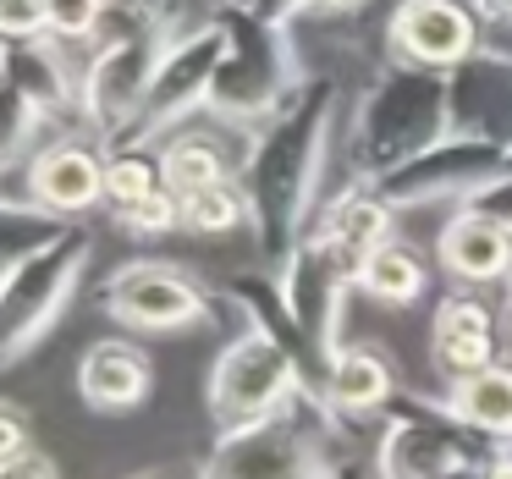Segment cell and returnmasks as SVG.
<instances>
[{
	"instance_id": "1",
	"label": "cell",
	"mask_w": 512,
	"mask_h": 479,
	"mask_svg": "<svg viewBox=\"0 0 512 479\" xmlns=\"http://www.w3.org/2000/svg\"><path fill=\"white\" fill-rule=\"evenodd\" d=\"M336 116H342L336 72H303L298 89L281 100V111L259 122L248 138V160L237 182L248 199V237L259 248V265L281 270L292 248L309 237L314 210L331 193Z\"/></svg>"
},
{
	"instance_id": "2",
	"label": "cell",
	"mask_w": 512,
	"mask_h": 479,
	"mask_svg": "<svg viewBox=\"0 0 512 479\" xmlns=\"http://www.w3.org/2000/svg\"><path fill=\"white\" fill-rule=\"evenodd\" d=\"M452 127V89L446 72H424V67H391L380 61L375 78L364 83V94L353 100L342 122V177L358 182H380L391 171H402L408 160L430 155L435 144H446Z\"/></svg>"
},
{
	"instance_id": "3",
	"label": "cell",
	"mask_w": 512,
	"mask_h": 479,
	"mask_svg": "<svg viewBox=\"0 0 512 479\" xmlns=\"http://www.w3.org/2000/svg\"><path fill=\"white\" fill-rule=\"evenodd\" d=\"M364 452V424L342 419L320 386H303L281 413L215 435L199 479H331L342 457Z\"/></svg>"
},
{
	"instance_id": "4",
	"label": "cell",
	"mask_w": 512,
	"mask_h": 479,
	"mask_svg": "<svg viewBox=\"0 0 512 479\" xmlns=\"http://www.w3.org/2000/svg\"><path fill=\"white\" fill-rule=\"evenodd\" d=\"M210 17L226 28V61H221V72H215L210 111L226 116V122H237L243 133H254L259 122H270V116L281 111V100L298 89V78L309 67H303V56H298L292 28L259 17L243 0H215Z\"/></svg>"
},
{
	"instance_id": "5",
	"label": "cell",
	"mask_w": 512,
	"mask_h": 479,
	"mask_svg": "<svg viewBox=\"0 0 512 479\" xmlns=\"http://www.w3.org/2000/svg\"><path fill=\"white\" fill-rule=\"evenodd\" d=\"M496 452H501V441L463 424L446 408V397L402 391L380 413L369 463H375L380 479H479V468Z\"/></svg>"
},
{
	"instance_id": "6",
	"label": "cell",
	"mask_w": 512,
	"mask_h": 479,
	"mask_svg": "<svg viewBox=\"0 0 512 479\" xmlns=\"http://www.w3.org/2000/svg\"><path fill=\"white\" fill-rule=\"evenodd\" d=\"M100 309L111 325L138 331V336L221 331L226 342L248 336V320L237 314V303L221 287H204L199 276H188L182 265H166V259H133V265L111 270Z\"/></svg>"
},
{
	"instance_id": "7",
	"label": "cell",
	"mask_w": 512,
	"mask_h": 479,
	"mask_svg": "<svg viewBox=\"0 0 512 479\" xmlns=\"http://www.w3.org/2000/svg\"><path fill=\"white\" fill-rule=\"evenodd\" d=\"M94 265V232L72 221L56 243L28 254L0 287V369L23 364L39 342L61 325L72 298L83 292V276Z\"/></svg>"
},
{
	"instance_id": "8",
	"label": "cell",
	"mask_w": 512,
	"mask_h": 479,
	"mask_svg": "<svg viewBox=\"0 0 512 479\" xmlns=\"http://www.w3.org/2000/svg\"><path fill=\"white\" fill-rule=\"evenodd\" d=\"M226 61V28L215 17H199L188 34L171 39V50L160 56L155 78H149V94L138 105V116L127 122V133L105 149H122V144H149L160 149L177 127H188L193 116L210 111V89H215V72Z\"/></svg>"
},
{
	"instance_id": "9",
	"label": "cell",
	"mask_w": 512,
	"mask_h": 479,
	"mask_svg": "<svg viewBox=\"0 0 512 479\" xmlns=\"http://www.w3.org/2000/svg\"><path fill=\"white\" fill-rule=\"evenodd\" d=\"M303 386H309V375H303V364L281 342H270V336H259V331L232 336V342L221 347V358H215V369H210V391H204L215 435L248 430V424L281 413Z\"/></svg>"
},
{
	"instance_id": "10",
	"label": "cell",
	"mask_w": 512,
	"mask_h": 479,
	"mask_svg": "<svg viewBox=\"0 0 512 479\" xmlns=\"http://www.w3.org/2000/svg\"><path fill=\"white\" fill-rule=\"evenodd\" d=\"M0 204H34L61 221H83L105 204V144L89 133H56L23 166L0 171Z\"/></svg>"
},
{
	"instance_id": "11",
	"label": "cell",
	"mask_w": 512,
	"mask_h": 479,
	"mask_svg": "<svg viewBox=\"0 0 512 479\" xmlns=\"http://www.w3.org/2000/svg\"><path fill=\"white\" fill-rule=\"evenodd\" d=\"M171 28L144 39H127V45H100L83 56V78H78V133L100 138V144H116L127 133V122L138 116L149 94V78H155L160 56L171 50Z\"/></svg>"
},
{
	"instance_id": "12",
	"label": "cell",
	"mask_w": 512,
	"mask_h": 479,
	"mask_svg": "<svg viewBox=\"0 0 512 479\" xmlns=\"http://www.w3.org/2000/svg\"><path fill=\"white\" fill-rule=\"evenodd\" d=\"M485 50V17L474 0H397L380 28V61L424 72H457Z\"/></svg>"
},
{
	"instance_id": "13",
	"label": "cell",
	"mask_w": 512,
	"mask_h": 479,
	"mask_svg": "<svg viewBox=\"0 0 512 479\" xmlns=\"http://www.w3.org/2000/svg\"><path fill=\"white\" fill-rule=\"evenodd\" d=\"M507 166L512 160L501 155L496 144L468 138V133H452L446 144H435L430 155H419V160H408L402 171L380 177L375 188L386 193L397 210H430V204H457V210H463V204L474 199L479 188H490Z\"/></svg>"
},
{
	"instance_id": "14",
	"label": "cell",
	"mask_w": 512,
	"mask_h": 479,
	"mask_svg": "<svg viewBox=\"0 0 512 479\" xmlns=\"http://www.w3.org/2000/svg\"><path fill=\"white\" fill-rule=\"evenodd\" d=\"M501 298L474 287H452L430 314V369L457 386V380L479 375V369L501 364Z\"/></svg>"
},
{
	"instance_id": "15",
	"label": "cell",
	"mask_w": 512,
	"mask_h": 479,
	"mask_svg": "<svg viewBox=\"0 0 512 479\" xmlns=\"http://www.w3.org/2000/svg\"><path fill=\"white\" fill-rule=\"evenodd\" d=\"M248 138L254 133H243L237 122L204 111L160 144V177H166V188L177 199H193V193L215 188V182H232L248 160Z\"/></svg>"
},
{
	"instance_id": "16",
	"label": "cell",
	"mask_w": 512,
	"mask_h": 479,
	"mask_svg": "<svg viewBox=\"0 0 512 479\" xmlns=\"http://www.w3.org/2000/svg\"><path fill=\"white\" fill-rule=\"evenodd\" d=\"M397 215L402 210L375 188V182L336 177L331 193L320 199V210H314L309 237H314V243H325L336 259H347V265L358 270L380 243H391V237H397Z\"/></svg>"
},
{
	"instance_id": "17",
	"label": "cell",
	"mask_w": 512,
	"mask_h": 479,
	"mask_svg": "<svg viewBox=\"0 0 512 479\" xmlns=\"http://www.w3.org/2000/svg\"><path fill=\"white\" fill-rule=\"evenodd\" d=\"M452 89V127L468 138H485L512 160V50L485 45L474 61L446 72Z\"/></svg>"
},
{
	"instance_id": "18",
	"label": "cell",
	"mask_w": 512,
	"mask_h": 479,
	"mask_svg": "<svg viewBox=\"0 0 512 479\" xmlns=\"http://www.w3.org/2000/svg\"><path fill=\"white\" fill-rule=\"evenodd\" d=\"M435 265L452 287L501 292L512 281V232L485 221L479 210H452L435 232Z\"/></svg>"
},
{
	"instance_id": "19",
	"label": "cell",
	"mask_w": 512,
	"mask_h": 479,
	"mask_svg": "<svg viewBox=\"0 0 512 479\" xmlns=\"http://www.w3.org/2000/svg\"><path fill=\"white\" fill-rule=\"evenodd\" d=\"M221 292L237 303V314L248 320V331L270 336V342H281L292 358L303 364V375H309V386H325V358L314 353V342L303 336L298 314H292L287 292H281V276L270 265H248V270H232V276L221 281Z\"/></svg>"
},
{
	"instance_id": "20",
	"label": "cell",
	"mask_w": 512,
	"mask_h": 479,
	"mask_svg": "<svg viewBox=\"0 0 512 479\" xmlns=\"http://www.w3.org/2000/svg\"><path fill=\"white\" fill-rule=\"evenodd\" d=\"M78 397L89 413H138L155 397V364L138 342L105 336L78 358Z\"/></svg>"
},
{
	"instance_id": "21",
	"label": "cell",
	"mask_w": 512,
	"mask_h": 479,
	"mask_svg": "<svg viewBox=\"0 0 512 479\" xmlns=\"http://www.w3.org/2000/svg\"><path fill=\"white\" fill-rule=\"evenodd\" d=\"M320 391L342 419L364 424V419H380V413L402 397V380H397V364H391L375 342H342L331 358V369H325Z\"/></svg>"
},
{
	"instance_id": "22",
	"label": "cell",
	"mask_w": 512,
	"mask_h": 479,
	"mask_svg": "<svg viewBox=\"0 0 512 479\" xmlns=\"http://www.w3.org/2000/svg\"><path fill=\"white\" fill-rule=\"evenodd\" d=\"M446 408H452L463 424H474L479 435L512 446V364L501 358V364H490V369H479V375L446 386Z\"/></svg>"
},
{
	"instance_id": "23",
	"label": "cell",
	"mask_w": 512,
	"mask_h": 479,
	"mask_svg": "<svg viewBox=\"0 0 512 479\" xmlns=\"http://www.w3.org/2000/svg\"><path fill=\"white\" fill-rule=\"evenodd\" d=\"M358 292H364L369 303H391V309L419 303L424 292H430V265H424L419 248L391 237V243H380L375 254L358 265Z\"/></svg>"
},
{
	"instance_id": "24",
	"label": "cell",
	"mask_w": 512,
	"mask_h": 479,
	"mask_svg": "<svg viewBox=\"0 0 512 479\" xmlns=\"http://www.w3.org/2000/svg\"><path fill=\"white\" fill-rule=\"evenodd\" d=\"M50 138H56L50 116L39 111L12 78H0V171L23 166V160L34 155L39 144H50Z\"/></svg>"
},
{
	"instance_id": "25",
	"label": "cell",
	"mask_w": 512,
	"mask_h": 479,
	"mask_svg": "<svg viewBox=\"0 0 512 479\" xmlns=\"http://www.w3.org/2000/svg\"><path fill=\"white\" fill-rule=\"evenodd\" d=\"M166 188L160 177V149L149 144H122V149H105V210H127V204L149 199V193Z\"/></svg>"
},
{
	"instance_id": "26",
	"label": "cell",
	"mask_w": 512,
	"mask_h": 479,
	"mask_svg": "<svg viewBox=\"0 0 512 479\" xmlns=\"http://www.w3.org/2000/svg\"><path fill=\"white\" fill-rule=\"evenodd\" d=\"M67 226L72 221L45 215V210H34V204H0V287H6V276H12L28 254H39L45 243H56Z\"/></svg>"
},
{
	"instance_id": "27",
	"label": "cell",
	"mask_w": 512,
	"mask_h": 479,
	"mask_svg": "<svg viewBox=\"0 0 512 479\" xmlns=\"http://www.w3.org/2000/svg\"><path fill=\"white\" fill-rule=\"evenodd\" d=\"M182 232L188 237H232L248 232V199H243V182H215V188L182 199Z\"/></svg>"
},
{
	"instance_id": "28",
	"label": "cell",
	"mask_w": 512,
	"mask_h": 479,
	"mask_svg": "<svg viewBox=\"0 0 512 479\" xmlns=\"http://www.w3.org/2000/svg\"><path fill=\"white\" fill-rule=\"evenodd\" d=\"M111 221L122 226L127 237H171V232H182V199L171 188H160V193H149V199L127 204V210H116Z\"/></svg>"
},
{
	"instance_id": "29",
	"label": "cell",
	"mask_w": 512,
	"mask_h": 479,
	"mask_svg": "<svg viewBox=\"0 0 512 479\" xmlns=\"http://www.w3.org/2000/svg\"><path fill=\"white\" fill-rule=\"evenodd\" d=\"M105 6L111 0H45V17H50V39H61V45H83L89 50L94 28H100Z\"/></svg>"
},
{
	"instance_id": "30",
	"label": "cell",
	"mask_w": 512,
	"mask_h": 479,
	"mask_svg": "<svg viewBox=\"0 0 512 479\" xmlns=\"http://www.w3.org/2000/svg\"><path fill=\"white\" fill-rule=\"evenodd\" d=\"M0 39H6V45H34V39H50L45 0H0Z\"/></svg>"
},
{
	"instance_id": "31",
	"label": "cell",
	"mask_w": 512,
	"mask_h": 479,
	"mask_svg": "<svg viewBox=\"0 0 512 479\" xmlns=\"http://www.w3.org/2000/svg\"><path fill=\"white\" fill-rule=\"evenodd\" d=\"M463 210H479L485 221H496V226H507V232H512V166L501 171V177L490 182V188H479L474 199L463 204Z\"/></svg>"
},
{
	"instance_id": "32",
	"label": "cell",
	"mask_w": 512,
	"mask_h": 479,
	"mask_svg": "<svg viewBox=\"0 0 512 479\" xmlns=\"http://www.w3.org/2000/svg\"><path fill=\"white\" fill-rule=\"evenodd\" d=\"M364 6L369 0H298L292 17H287V28H298V23H353Z\"/></svg>"
},
{
	"instance_id": "33",
	"label": "cell",
	"mask_w": 512,
	"mask_h": 479,
	"mask_svg": "<svg viewBox=\"0 0 512 479\" xmlns=\"http://www.w3.org/2000/svg\"><path fill=\"white\" fill-rule=\"evenodd\" d=\"M28 452V408L0 397V463L6 457H23Z\"/></svg>"
},
{
	"instance_id": "34",
	"label": "cell",
	"mask_w": 512,
	"mask_h": 479,
	"mask_svg": "<svg viewBox=\"0 0 512 479\" xmlns=\"http://www.w3.org/2000/svg\"><path fill=\"white\" fill-rule=\"evenodd\" d=\"M0 479H56V463L28 446L23 457H6V463H0Z\"/></svg>"
},
{
	"instance_id": "35",
	"label": "cell",
	"mask_w": 512,
	"mask_h": 479,
	"mask_svg": "<svg viewBox=\"0 0 512 479\" xmlns=\"http://www.w3.org/2000/svg\"><path fill=\"white\" fill-rule=\"evenodd\" d=\"M474 12L485 17V28H512V0H474Z\"/></svg>"
},
{
	"instance_id": "36",
	"label": "cell",
	"mask_w": 512,
	"mask_h": 479,
	"mask_svg": "<svg viewBox=\"0 0 512 479\" xmlns=\"http://www.w3.org/2000/svg\"><path fill=\"white\" fill-rule=\"evenodd\" d=\"M331 479H380V474H375V463H369V452H364V457H342Z\"/></svg>"
},
{
	"instance_id": "37",
	"label": "cell",
	"mask_w": 512,
	"mask_h": 479,
	"mask_svg": "<svg viewBox=\"0 0 512 479\" xmlns=\"http://www.w3.org/2000/svg\"><path fill=\"white\" fill-rule=\"evenodd\" d=\"M127 479H199V463L193 468H177V463L171 468H138V474H127Z\"/></svg>"
},
{
	"instance_id": "38",
	"label": "cell",
	"mask_w": 512,
	"mask_h": 479,
	"mask_svg": "<svg viewBox=\"0 0 512 479\" xmlns=\"http://www.w3.org/2000/svg\"><path fill=\"white\" fill-rule=\"evenodd\" d=\"M479 479H512V446H501V452L479 468Z\"/></svg>"
},
{
	"instance_id": "39",
	"label": "cell",
	"mask_w": 512,
	"mask_h": 479,
	"mask_svg": "<svg viewBox=\"0 0 512 479\" xmlns=\"http://www.w3.org/2000/svg\"><path fill=\"white\" fill-rule=\"evenodd\" d=\"M496 298H501V325H507V342H512V281L496 292Z\"/></svg>"
},
{
	"instance_id": "40",
	"label": "cell",
	"mask_w": 512,
	"mask_h": 479,
	"mask_svg": "<svg viewBox=\"0 0 512 479\" xmlns=\"http://www.w3.org/2000/svg\"><path fill=\"white\" fill-rule=\"evenodd\" d=\"M6 50H12V45H6V39H0V78H6Z\"/></svg>"
},
{
	"instance_id": "41",
	"label": "cell",
	"mask_w": 512,
	"mask_h": 479,
	"mask_svg": "<svg viewBox=\"0 0 512 479\" xmlns=\"http://www.w3.org/2000/svg\"><path fill=\"white\" fill-rule=\"evenodd\" d=\"M160 6H177V0H160Z\"/></svg>"
}]
</instances>
